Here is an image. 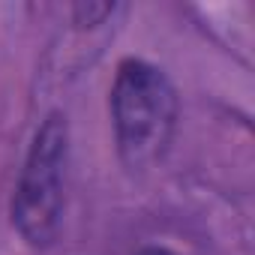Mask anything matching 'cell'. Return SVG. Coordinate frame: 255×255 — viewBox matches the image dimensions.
<instances>
[{
    "label": "cell",
    "instance_id": "obj_1",
    "mask_svg": "<svg viewBox=\"0 0 255 255\" xmlns=\"http://www.w3.org/2000/svg\"><path fill=\"white\" fill-rule=\"evenodd\" d=\"M111 120L126 165L156 162L177 120V96L165 72L144 60H123L111 87Z\"/></svg>",
    "mask_w": 255,
    "mask_h": 255
},
{
    "label": "cell",
    "instance_id": "obj_2",
    "mask_svg": "<svg viewBox=\"0 0 255 255\" xmlns=\"http://www.w3.org/2000/svg\"><path fill=\"white\" fill-rule=\"evenodd\" d=\"M66 156H69L66 120L60 114H51L33 135L12 198V222L30 246H48L60 231Z\"/></svg>",
    "mask_w": 255,
    "mask_h": 255
},
{
    "label": "cell",
    "instance_id": "obj_3",
    "mask_svg": "<svg viewBox=\"0 0 255 255\" xmlns=\"http://www.w3.org/2000/svg\"><path fill=\"white\" fill-rule=\"evenodd\" d=\"M138 255H174L171 249H159V246H150V249H141Z\"/></svg>",
    "mask_w": 255,
    "mask_h": 255
}]
</instances>
